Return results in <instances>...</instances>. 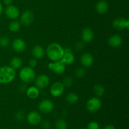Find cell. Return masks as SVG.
<instances>
[{
	"label": "cell",
	"mask_w": 129,
	"mask_h": 129,
	"mask_svg": "<svg viewBox=\"0 0 129 129\" xmlns=\"http://www.w3.org/2000/svg\"><path fill=\"white\" fill-rule=\"evenodd\" d=\"M64 54V48L58 43H52L47 48V55L52 62L61 60Z\"/></svg>",
	"instance_id": "obj_1"
},
{
	"label": "cell",
	"mask_w": 129,
	"mask_h": 129,
	"mask_svg": "<svg viewBox=\"0 0 129 129\" xmlns=\"http://www.w3.org/2000/svg\"><path fill=\"white\" fill-rule=\"evenodd\" d=\"M16 76L15 69L10 66L0 68V84H8L14 80Z\"/></svg>",
	"instance_id": "obj_2"
},
{
	"label": "cell",
	"mask_w": 129,
	"mask_h": 129,
	"mask_svg": "<svg viewBox=\"0 0 129 129\" xmlns=\"http://www.w3.org/2000/svg\"><path fill=\"white\" fill-rule=\"evenodd\" d=\"M19 76L21 80L25 83H31L35 79V71L30 66L21 68L19 73Z\"/></svg>",
	"instance_id": "obj_3"
},
{
	"label": "cell",
	"mask_w": 129,
	"mask_h": 129,
	"mask_svg": "<svg viewBox=\"0 0 129 129\" xmlns=\"http://www.w3.org/2000/svg\"><path fill=\"white\" fill-rule=\"evenodd\" d=\"M86 109L90 113H96L100 110L102 102L98 97H92L86 102Z\"/></svg>",
	"instance_id": "obj_4"
},
{
	"label": "cell",
	"mask_w": 129,
	"mask_h": 129,
	"mask_svg": "<svg viewBox=\"0 0 129 129\" xmlns=\"http://www.w3.org/2000/svg\"><path fill=\"white\" fill-rule=\"evenodd\" d=\"M47 66L50 70L58 75L64 73L66 70V65L60 60L50 62Z\"/></svg>",
	"instance_id": "obj_5"
},
{
	"label": "cell",
	"mask_w": 129,
	"mask_h": 129,
	"mask_svg": "<svg viewBox=\"0 0 129 129\" xmlns=\"http://www.w3.org/2000/svg\"><path fill=\"white\" fill-rule=\"evenodd\" d=\"M112 25L118 30L129 28V20L124 18H117L113 21Z\"/></svg>",
	"instance_id": "obj_6"
},
{
	"label": "cell",
	"mask_w": 129,
	"mask_h": 129,
	"mask_svg": "<svg viewBox=\"0 0 129 129\" xmlns=\"http://www.w3.org/2000/svg\"><path fill=\"white\" fill-rule=\"evenodd\" d=\"M50 83V79L46 74H40L35 79V86L39 89H43L47 86Z\"/></svg>",
	"instance_id": "obj_7"
},
{
	"label": "cell",
	"mask_w": 129,
	"mask_h": 129,
	"mask_svg": "<svg viewBox=\"0 0 129 129\" xmlns=\"http://www.w3.org/2000/svg\"><path fill=\"white\" fill-rule=\"evenodd\" d=\"M39 109L42 113H49L54 109V103L49 100H44L39 103Z\"/></svg>",
	"instance_id": "obj_8"
},
{
	"label": "cell",
	"mask_w": 129,
	"mask_h": 129,
	"mask_svg": "<svg viewBox=\"0 0 129 129\" xmlns=\"http://www.w3.org/2000/svg\"><path fill=\"white\" fill-rule=\"evenodd\" d=\"M34 19H35V16L32 11L30 10H26L21 15L20 21H21V24L25 26H29L34 22Z\"/></svg>",
	"instance_id": "obj_9"
},
{
	"label": "cell",
	"mask_w": 129,
	"mask_h": 129,
	"mask_svg": "<svg viewBox=\"0 0 129 129\" xmlns=\"http://www.w3.org/2000/svg\"><path fill=\"white\" fill-rule=\"evenodd\" d=\"M5 14L8 18L11 20H16L20 16V10L16 6L9 5L5 9Z\"/></svg>",
	"instance_id": "obj_10"
},
{
	"label": "cell",
	"mask_w": 129,
	"mask_h": 129,
	"mask_svg": "<svg viewBox=\"0 0 129 129\" xmlns=\"http://www.w3.org/2000/svg\"><path fill=\"white\" fill-rule=\"evenodd\" d=\"M50 93L54 97L60 96L64 93V86L60 82H55L50 88Z\"/></svg>",
	"instance_id": "obj_11"
},
{
	"label": "cell",
	"mask_w": 129,
	"mask_h": 129,
	"mask_svg": "<svg viewBox=\"0 0 129 129\" xmlns=\"http://www.w3.org/2000/svg\"><path fill=\"white\" fill-rule=\"evenodd\" d=\"M28 122L32 125H37L42 121V117L39 112L36 111L30 112L26 116Z\"/></svg>",
	"instance_id": "obj_12"
},
{
	"label": "cell",
	"mask_w": 129,
	"mask_h": 129,
	"mask_svg": "<svg viewBox=\"0 0 129 129\" xmlns=\"http://www.w3.org/2000/svg\"><path fill=\"white\" fill-rule=\"evenodd\" d=\"M64 54L60 60L65 65H70V64H73L74 62L75 57H74V55L72 52L71 50L69 48H65L64 49Z\"/></svg>",
	"instance_id": "obj_13"
},
{
	"label": "cell",
	"mask_w": 129,
	"mask_h": 129,
	"mask_svg": "<svg viewBox=\"0 0 129 129\" xmlns=\"http://www.w3.org/2000/svg\"><path fill=\"white\" fill-rule=\"evenodd\" d=\"M12 47L15 51L17 52H22L26 49V44L22 39H16L13 42Z\"/></svg>",
	"instance_id": "obj_14"
},
{
	"label": "cell",
	"mask_w": 129,
	"mask_h": 129,
	"mask_svg": "<svg viewBox=\"0 0 129 129\" xmlns=\"http://www.w3.org/2000/svg\"><path fill=\"white\" fill-rule=\"evenodd\" d=\"M80 60L81 63L83 66L86 67V68H88V67H90L93 64L94 59H93V55L90 53L86 52L82 55Z\"/></svg>",
	"instance_id": "obj_15"
},
{
	"label": "cell",
	"mask_w": 129,
	"mask_h": 129,
	"mask_svg": "<svg viewBox=\"0 0 129 129\" xmlns=\"http://www.w3.org/2000/svg\"><path fill=\"white\" fill-rule=\"evenodd\" d=\"M108 43L110 46L112 47H118L120 46L123 43L122 38L118 35H112L108 39Z\"/></svg>",
	"instance_id": "obj_16"
},
{
	"label": "cell",
	"mask_w": 129,
	"mask_h": 129,
	"mask_svg": "<svg viewBox=\"0 0 129 129\" xmlns=\"http://www.w3.org/2000/svg\"><path fill=\"white\" fill-rule=\"evenodd\" d=\"M81 38L84 42H90L94 38V33L89 28H85L82 31Z\"/></svg>",
	"instance_id": "obj_17"
},
{
	"label": "cell",
	"mask_w": 129,
	"mask_h": 129,
	"mask_svg": "<svg viewBox=\"0 0 129 129\" xmlns=\"http://www.w3.org/2000/svg\"><path fill=\"white\" fill-rule=\"evenodd\" d=\"M108 10V4L105 0H100L96 5V10L100 15H103L107 12Z\"/></svg>",
	"instance_id": "obj_18"
},
{
	"label": "cell",
	"mask_w": 129,
	"mask_h": 129,
	"mask_svg": "<svg viewBox=\"0 0 129 129\" xmlns=\"http://www.w3.org/2000/svg\"><path fill=\"white\" fill-rule=\"evenodd\" d=\"M32 55L36 59H42L45 55L44 49L40 45H35L32 49Z\"/></svg>",
	"instance_id": "obj_19"
},
{
	"label": "cell",
	"mask_w": 129,
	"mask_h": 129,
	"mask_svg": "<svg viewBox=\"0 0 129 129\" xmlns=\"http://www.w3.org/2000/svg\"><path fill=\"white\" fill-rule=\"evenodd\" d=\"M26 95L31 100L36 99L39 96L40 92L39 89L37 88L36 86H30L26 89Z\"/></svg>",
	"instance_id": "obj_20"
},
{
	"label": "cell",
	"mask_w": 129,
	"mask_h": 129,
	"mask_svg": "<svg viewBox=\"0 0 129 129\" xmlns=\"http://www.w3.org/2000/svg\"><path fill=\"white\" fill-rule=\"evenodd\" d=\"M21 65H22V60L21 58L18 57L12 58L10 61V67L15 70L20 69Z\"/></svg>",
	"instance_id": "obj_21"
},
{
	"label": "cell",
	"mask_w": 129,
	"mask_h": 129,
	"mask_svg": "<svg viewBox=\"0 0 129 129\" xmlns=\"http://www.w3.org/2000/svg\"><path fill=\"white\" fill-rule=\"evenodd\" d=\"M66 100L68 103H70V104H74L78 101L79 97L76 93L71 92V93H69L67 94Z\"/></svg>",
	"instance_id": "obj_22"
},
{
	"label": "cell",
	"mask_w": 129,
	"mask_h": 129,
	"mask_svg": "<svg viewBox=\"0 0 129 129\" xmlns=\"http://www.w3.org/2000/svg\"><path fill=\"white\" fill-rule=\"evenodd\" d=\"M93 91L97 97H101L104 94L105 88L102 84H96L93 88Z\"/></svg>",
	"instance_id": "obj_23"
},
{
	"label": "cell",
	"mask_w": 129,
	"mask_h": 129,
	"mask_svg": "<svg viewBox=\"0 0 129 129\" xmlns=\"http://www.w3.org/2000/svg\"><path fill=\"white\" fill-rule=\"evenodd\" d=\"M20 27H21V24L19 21H13L9 25L8 28L11 32H16L20 30Z\"/></svg>",
	"instance_id": "obj_24"
},
{
	"label": "cell",
	"mask_w": 129,
	"mask_h": 129,
	"mask_svg": "<svg viewBox=\"0 0 129 129\" xmlns=\"http://www.w3.org/2000/svg\"><path fill=\"white\" fill-rule=\"evenodd\" d=\"M56 129H68V125L66 121L63 119L57 120L55 123Z\"/></svg>",
	"instance_id": "obj_25"
},
{
	"label": "cell",
	"mask_w": 129,
	"mask_h": 129,
	"mask_svg": "<svg viewBox=\"0 0 129 129\" xmlns=\"http://www.w3.org/2000/svg\"><path fill=\"white\" fill-rule=\"evenodd\" d=\"M10 44V39L7 37H0V46L2 47H6Z\"/></svg>",
	"instance_id": "obj_26"
},
{
	"label": "cell",
	"mask_w": 129,
	"mask_h": 129,
	"mask_svg": "<svg viewBox=\"0 0 129 129\" xmlns=\"http://www.w3.org/2000/svg\"><path fill=\"white\" fill-rule=\"evenodd\" d=\"M62 83L64 87H70L73 84V79L71 77L68 76L64 78V79L63 80V82Z\"/></svg>",
	"instance_id": "obj_27"
},
{
	"label": "cell",
	"mask_w": 129,
	"mask_h": 129,
	"mask_svg": "<svg viewBox=\"0 0 129 129\" xmlns=\"http://www.w3.org/2000/svg\"><path fill=\"white\" fill-rule=\"evenodd\" d=\"M86 74V71L83 68H78L75 71V76L78 78H81L84 76Z\"/></svg>",
	"instance_id": "obj_28"
},
{
	"label": "cell",
	"mask_w": 129,
	"mask_h": 129,
	"mask_svg": "<svg viewBox=\"0 0 129 129\" xmlns=\"http://www.w3.org/2000/svg\"><path fill=\"white\" fill-rule=\"evenodd\" d=\"M87 129H100L99 124L96 122H91L88 123Z\"/></svg>",
	"instance_id": "obj_29"
},
{
	"label": "cell",
	"mask_w": 129,
	"mask_h": 129,
	"mask_svg": "<svg viewBox=\"0 0 129 129\" xmlns=\"http://www.w3.org/2000/svg\"><path fill=\"white\" fill-rule=\"evenodd\" d=\"M24 112L23 111L20 110L17 112V113L15 115V118L17 121H21L24 119Z\"/></svg>",
	"instance_id": "obj_30"
},
{
	"label": "cell",
	"mask_w": 129,
	"mask_h": 129,
	"mask_svg": "<svg viewBox=\"0 0 129 129\" xmlns=\"http://www.w3.org/2000/svg\"><path fill=\"white\" fill-rule=\"evenodd\" d=\"M41 126L43 129H49L50 128V123L49 121L44 120L42 122Z\"/></svg>",
	"instance_id": "obj_31"
},
{
	"label": "cell",
	"mask_w": 129,
	"mask_h": 129,
	"mask_svg": "<svg viewBox=\"0 0 129 129\" xmlns=\"http://www.w3.org/2000/svg\"><path fill=\"white\" fill-rule=\"evenodd\" d=\"M38 62L37 60L35 58H34V59H30V60L29 61V66L31 68H34L35 67H36L37 66Z\"/></svg>",
	"instance_id": "obj_32"
},
{
	"label": "cell",
	"mask_w": 129,
	"mask_h": 129,
	"mask_svg": "<svg viewBox=\"0 0 129 129\" xmlns=\"http://www.w3.org/2000/svg\"><path fill=\"white\" fill-rule=\"evenodd\" d=\"M84 43L82 42H77L76 44L75 48L77 50H81L84 48Z\"/></svg>",
	"instance_id": "obj_33"
},
{
	"label": "cell",
	"mask_w": 129,
	"mask_h": 129,
	"mask_svg": "<svg viewBox=\"0 0 129 129\" xmlns=\"http://www.w3.org/2000/svg\"><path fill=\"white\" fill-rule=\"evenodd\" d=\"M3 3L6 6H9V5H11L12 0H3Z\"/></svg>",
	"instance_id": "obj_34"
},
{
	"label": "cell",
	"mask_w": 129,
	"mask_h": 129,
	"mask_svg": "<svg viewBox=\"0 0 129 129\" xmlns=\"http://www.w3.org/2000/svg\"><path fill=\"white\" fill-rule=\"evenodd\" d=\"M103 129H116V128L115 126L112 125H106Z\"/></svg>",
	"instance_id": "obj_35"
},
{
	"label": "cell",
	"mask_w": 129,
	"mask_h": 129,
	"mask_svg": "<svg viewBox=\"0 0 129 129\" xmlns=\"http://www.w3.org/2000/svg\"><path fill=\"white\" fill-rule=\"evenodd\" d=\"M20 89L21 91V92H24L25 91H26V86L25 85H22L20 88Z\"/></svg>",
	"instance_id": "obj_36"
},
{
	"label": "cell",
	"mask_w": 129,
	"mask_h": 129,
	"mask_svg": "<svg viewBox=\"0 0 129 129\" xmlns=\"http://www.w3.org/2000/svg\"><path fill=\"white\" fill-rule=\"evenodd\" d=\"M3 11V7L2 4L0 3V16H1V14H2Z\"/></svg>",
	"instance_id": "obj_37"
},
{
	"label": "cell",
	"mask_w": 129,
	"mask_h": 129,
	"mask_svg": "<svg viewBox=\"0 0 129 129\" xmlns=\"http://www.w3.org/2000/svg\"></svg>",
	"instance_id": "obj_38"
}]
</instances>
